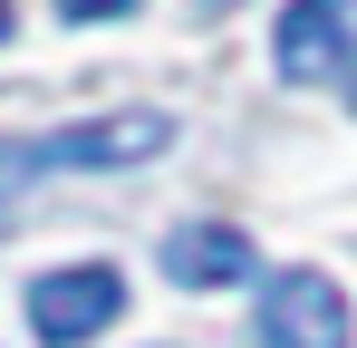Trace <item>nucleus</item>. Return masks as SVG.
<instances>
[{
    "mask_svg": "<svg viewBox=\"0 0 357 348\" xmlns=\"http://www.w3.org/2000/svg\"><path fill=\"white\" fill-rule=\"evenodd\" d=\"M174 145V116L165 107H126V116H87V126H59V136H10L0 145V232H10V203L49 174H107V165H145Z\"/></svg>",
    "mask_w": 357,
    "mask_h": 348,
    "instance_id": "obj_1",
    "label": "nucleus"
},
{
    "mask_svg": "<svg viewBox=\"0 0 357 348\" xmlns=\"http://www.w3.org/2000/svg\"><path fill=\"white\" fill-rule=\"evenodd\" d=\"M20 310H29V339L77 348V339H97V329L126 310V281H116V261H68V271H49V281H29Z\"/></svg>",
    "mask_w": 357,
    "mask_h": 348,
    "instance_id": "obj_2",
    "label": "nucleus"
},
{
    "mask_svg": "<svg viewBox=\"0 0 357 348\" xmlns=\"http://www.w3.org/2000/svg\"><path fill=\"white\" fill-rule=\"evenodd\" d=\"M261 348H348V300L328 271H271L261 281Z\"/></svg>",
    "mask_w": 357,
    "mask_h": 348,
    "instance_id": "obj_3",
    "label": "nucleus"
},
{
    "mask_svg": "<svg viewBox=\"0 0 357 348\" xmlns=\"http://www.w3.org/2000/svg\"><path fill=\"white\" fill-rule=\"evenodd\" d=\"M348 49H357V0H290L280 10V39H271L280 78H328V68H348Z\"/></svg>",
    "mask_w": 357,
    "mask_h": 348,
    "instance_id": "obj_4",
    "label": "nucleus"
},
{
    "mask_svg": "<svg viewBox=\"0 0 357 348\" xmlns=\"http://www.w3.org/2000/svg\"><path fill=\"white\" fill-rule=\"evenodd\" d=\"M165 271H174L183 290H222V281H251L261 252H251V232H232V223H183L174 242H165Z\"/></svg>",
    "mask_w": 357,
    "mask_h": 348,
    "instance_id": "obj_5",
    "label": "nucleus"
},
{
    "mask_svg": "<svg viewBox=\"0 0 357 348\" xmlns=\"http://www.w3.org/2000/svg\"><path fill=\"white\" fill-rule=\"evenodd\" d=\"M68 20H126V10H135V0H59Z\"/></svg>",
    "mask_w": 357,
    "mask_h": 348,
    "instance_id": "obj_6",
    "label": "nucleus"
},
{
    "mask_svg": "<svg viewBox=\"0 0 357 348\" xmlns=\"http://www.w3.org/2000/svg\"><path fill=\"white\" fill-rule=\"evenodd\" d=\"M0 39H10V0H0Z\"/></svg>",
    "mask_w": 357,
    "mask_h": 348,
    "instance_id": "obj_7",
    "label": "nucleus"
},
{
    "mask_svg": "<svg viewBox=\"0 0 357 348\" xmlns=\"http://www.w3.org/2000/svg\"><path fill=\"white\" fill-rule=\"evenodd\" d=\"M203 10H222V0H203Z\"/></svg>",
    "mask_w": 357,
    "mask_h": 348,
    "instance_id": "obj_8",
    "label": "nucleus"
}]
</instances>
